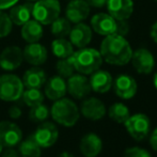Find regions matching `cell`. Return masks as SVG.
<instances>
[{"label":"cell","mask_w":157,"mask_h":157,"mask_svg":"<svg viewBox=\"0 0 157 157\" xmlns=\"http://www.w3.org/2000/svg\"><path fill=\"white\" fill-rule=\"evenodd\" d=\"M103 60L112 65H125L130 61L132 49L128 41L117 33L107 35L101 44Z\"/></svg>","instance_id":"cell-1"},{"label":"cell","mask_w":157,"mask_h":157,"mask_svg":"<svg viewBox=\"0 0 157 157\" xmlns=\"http://www.w3.org/2000/svg\"><path fill=\"white\" fill-rule=\"evenodd\" d=\"M75 71L82 75H91L95 71L99 70L103 58L98 50L94 48H79L71 56Z\"/></svg>","instance_id":"cell-2"},{"label":"cell","mask_w":157,"mask_h":157,"mask_svg":"<svg viewBox=\"0 0 157 157\" xmlns=\"http://www.w3.org/2000/svg\"><path fill=\"white\" fill-rule=\"evenodd\" d=\"M50 114L55 122L65 127L74 126L78 122L80 116L76 104L72 99L65 97L55 101L50 109Z\"/></svg>","instance_id":"cell-3"},{"label":"cell","mask_w":157,"mask_h":157,"mask_svg":"<svg viewBox=\"0 0 157 157\" xmlns=\"http://www.w3.org/2000/svg\"><path fill=\"white\" fill-rule=\"evenodd\" d=\"M61 6L58 0H36L33 3L32 16L42 25H50L60 16Z\"/></svg>","instance_id":"cell-4"},{"label":"cell","mask_w":157,"mask_h":157,"mask_svg":"<svg viewBox=\"0 0 157 157\" xmlns=\"http://www.w3.org/2000/svg\"><path fill=\"white\" fill-rule=\"evenodd\" d=\"M24 83L18 76L4 74L0 76V99L4 101H15L21 97Z\"/></svg>","instance_id":"cell-5"},{"label":"cell","mask_w":157,"mask_h":157,"mask_svg":"<svg viewBox=\"0 0 157 157\" xmlns=\"http://www.w3.org/2000/svg\"><path fill=\"white\" fill-rule=\"evenodd\" d=\"M124 124L129 136L137 141H141L147 138L151 129V121L149 117L144 113H136L129 116Z\"/></svg>","instance_id":"cell-6"},{"label":"cell","mask_w":157,"mask_h":157,"mask_svg":"<svg viewBox=\"0 0 157 157\" xmlns=\"http://www.w3.org/2000/svg\"><path fill=\"white\" fill-rule=\"evenodd\" d=\"M31 137L40 147L47 149V147H52L57 142L59 138V130L54 123L44 122L37 126Z\"/></svg>","instance_id":"cell-7"},{"label":"cell","mask_w":157,"mask_h":157,"mask_svg":"<svg viewBox=\"0 0 157 157\" xmlns=\"http://www.w3.org/2000/svg\"><path fill=\"white\" fill-rule=\"evenodd\" d=\"M23 140V132L17 124L10 121L0 122V142L6 147H14Z\"/></svg>","instance_id":"cell-8"},{"label":"cell","mask_w":157,"mask_h":157,"mask_svg":"<svg viewBox=\"0 0 157 157\" xmlns=\"http://www.w3.org/2000/svg\"><path fill=\"white\" fill-rule=\"evenodd\" d=\"M132 64L139 74H151L155 66V59L152 52L147 48H139L132 52Z\"/></svg>","instance_id":"cell-9"},{"label":"cell","mask_w":157,"mask_h":157,"mask_svg":"<svg viewBox=\"0 0 157 157\" xmlns=\"http://www.w3.org/2000/svg\"><path fill=\"white\" fill-rule=\"evenodd\" d=\"M23 61V50L18 46H8L0 54V67L6 72H12L18 68Z\"/></svg>","instance_id":"cell-10"},{"label":"cell","mask_w":157,"mask_h":157,"mask_svg":"<svg viewBox=\"0 0 157 157\" xmlns=\"http://www.w3.org/2000/svg\"><path fill=\"white\" fill-rule=\"evenodd\" d=\"M66 89L74 98L81 99L89 95L91 92V86H90L89 79L85 75L73 74L71 77H68V80L66 82Z\"/></svg>","instance_id":"cell-11"},{"label":"cell","mask_w":157,"mask_h":157,"mask_svg":"<svg viewBox=\"0 0 157 157\" xmlns=\"http://www.w3.org/2000/svg\"><path fill=\"white\" fill-rule=\"evenodd\" d=\"M114 93L123 99H130L136 95L138 86L132 76L126 74L119 75L112 82Z\"/></svg>","instance_id":"cell-12"},{"label":"cell","mask_w":157,"mask_h":157,"mask_svg":"<svg viewBox=\"0 0 157 157\" xmlns=\"http://www.w3.org/2000/svg\"><path fill=\"white\" fill-rule=\"evenodd\" d=\"M91 27L101 35H110L116 33L117 21L107 13H97L91 18Z\"/></svg>","instance_id":"cell-13"},{"label":"cell","mask_w":157,"mask_h":157,"mask_svg":"<svg viewBox=\"0 0 157 157\" xmlns=\"http://www.w3.org/2000/svg\"><path fill=\"white\" fill-rule=\"evenodd\" d=\"M23 57L27 63L39 66L46 62L48 58V52L45 46L35 42V43H29L24 48Z\"/></svg>","instance_id":"cell-14"},{"label":"cell","mask_w":157,"mask_h":157,"mask_svg":"<svg viewBox=\"0 0 157 157\" xmlns=\"http://www.w3.org/2000/svg\"><path fill=\"white\" fill-rule=\"evenodd\" d=\"M89 14L90 6L86 0H72L66 6L65 17L71 23H81L88 18Z\"/></svg>","instance_id":"cell-15"},{"label":"cell","mask_w":157,"mask_h":157,"mask_svg":"<svg viewBox=\"0 0 157 157\" xmlns=\"http://www.w3.org/2000/svg\"><path fill=\"white\" fill-rule=\"evenodd\" d=\"M80 111L86 119L91 121H98L106 114V107L101 99L96 97H89L81 104Z\"/></svg>","instance_id":"cell-16"},{"label":"cell","mask_w":157,"mask_h":157,"mask_svg":"<svg viewBox=\"0 0 157 157\" xmlns=\"http://www.w3.org/2000/svg\"><path fill=\"white\" fill-rule=\"evenodd\" d=\"M108 12L116 21H124L130 17L134 12L132 0H107Z\"/></svg>","instance_id":"cell-17"},{"label":"cell","mask_w":157,"mask_h":157,"mask_svg":"<svg viewBox=\"0 0 157 157\" xmlns=\"http://www.w3.org/2000/svg\"><path fill=\"white\" fill-rule=\"evenodd\" d=\"M70 42L73 46L77 48L87 47L92 40L91 27L83 23H78L72 27L70 31Z\"/></svg>","instance_id":"cell-18"},{"label":"cell","mask_w":157,"mask_h":157,"mask_svg":"<svg viewBox=\"0 0 157 157\" xmlns=\"http://www.w3.org/2000/svg\"><path fill=\"white\" fill-rule=\"evenodd\" d=\"M101 139L94 132L85 135L79 143V150L85 157H96L101 152Z\"/></svg>","instance_id":"cell-19"},{"label":"cell","mask_w":157,"mask_h":157,"mask_svg":"<svg viewBox=\"0 0 157 157\" xmlns=\"http://www.w3.org/2000/svg\"><path fill=\"white\" fill-rule=\"evenodd\" d=\"M91 90L96 93H106L112 87L113 79L109 72L103 70H97L91 74V78L89 79Z\"/></svg>","instance_id":"cell-20"},{"label":"cell","mask_w":157,"mask_h":157,"mask_svg":"<svg viewBox=\"0 0 157 157\" xmlns=\"http://www.w3.org/2000/svg\"><path fill=\"white\" fill-rule=\"evenodd\" d=\"M67 92L66 89V82L63 77L52 76L45 82V95L50 101H57L64 97Z\"/></svg>","instance_id":"cell-21"},{"label":"cell","mask_w":157,"mask_h":157,"mask_svg":"<svg viewBox=\"0 0 157 157\" xmlns=\"http://www.w3.org/2000/svg\"><path fill=\"white\" fill-rule=\"evenodd\" d=\"M32 8L33 3L31 2H25L21 4H16L10 8V16L11 21L14 25L23 26L27 23L32 16Z\"/></svg>","instance_id":"cell-22"},{"label":"cell","mask_w":157,"mask_h":157,"mask_svg":"<svg viewBox=\"0 0 157 157\" xmlns=\"http://www.w3.org/2000/svg\"><path fill=\"white\" fill-rule=\"evenodd\" d=\"M24 87L33 88V89H41L46 82V74L42 68L33 66L25 72L21 79Z\"/></svg>","instance_id":"cell-23"},{"label":"cell","mask_w":157,"mask_h":157,"mask_svg":"<svg viewBox=\"0 0 157 157\" xmlns=\"http://www.w3.org/2000/svg\"><path fill=\"white\" fill-rule=\"evenodd\" d=\"M21 36L28 43L39 42L43 36L42 24H40L35 19H29L21 27Z\"/></svg>","instance_id":"cell-24"},{"label":"cell","mask_w":157,"mask_h":157,"mask_svg":"<svg viewBox=\"0 0 157 157\" xmlns=\"http://www.w3.org/2000/svg\"><path fill=\"white\" fill-rule=\"evenodd\" d=\"M52 50L57 58L64 59L74 54V46L65 37H57L52 42Z\"/></svg>","instance_id":"cell-25"},{"label":"cell","mask_w":157,"mask_h":157,"mask_svg":"<svg viewBox=\"0 0 157 157\" xmlns=\"http://www.w3.org/2000/svg\"><path fill=\"white\" fill-rule=\"evenodd\" d=\"M42 147L34 141L31 136L21 141L19 143V155L21 157H41Z\"/></svg>","instance_id":"cell-26"},{"label":"cell","mask_w":157,"mask_h":157,"mask_svg":"<svg viewBox=\"0 0 157 157\" xmlns=\"http://www.w3.org/2000/svg\"><path fill=\"white\" fill-rule=\"evenodd\" d=\"M108 114H109L110 119L113 120L114 122L124 124L126 120L129 118L130 112L127 106H125L123 103H116L112 106H110L109 110H108Z\"/></svg>","instance_id":"cell-27"},{"label":"cell","mask_w":157,"mask_h":157,"mask_svg":"<svg viewBox=\"0 0 157 157\" xmlns=\"http://www.w3.org/2000/svg\"><path fill=\"white\" fill-rule=\"evenodd\" d=\"M50 32L56 37H65L70 34V31L72 29L71 21L66 17H60L56 18L52 24Z\"/></svg>","instance_id":"cell-28"},{"label":"cell","mask_w":157,"mask_h":157,"mask_svg":"<svg viewBox=\"0 0 157 157\" xmlns=\"http://www.w3.org/2000/svg\"><path fill=\"white\" fill-rule=\"evenodd\" d=\"M24 103L29 107H33L44 101V94L40 89H33V88H27V90L21 94Z\"/></svg>","instance_id":"cell-29"},{"label":"cell","mask_w":157,"mask_h":157,"mask_svg":"<svg viewBox=\"0 0 157 157\" xmlns=\"http://www.w3.org/2000/svg\"><path fill=\"white\" fill-rule=\"evenodd\" d=\"M56 68H57V72H58L59 76L63 77V78H68V77L72 76L75 72L74 64H73V61H72V59H71V57L60 59V60L57 62Z\"/></svg>","instance_id":"cell-30"},{"label":"cell","mask_w":157,"mask_h":157,"mask_svg":"<svg viewBox=\"0 0 157 157\" xmlns=\"http://www.w3.org/2000/svg\"><path fill=\"white\" fill-rule=\"evenodd\" d=\"M48 116H49V109L43 103L31 107L29 112L30 120L33 122H44L48 118Z\"/></svg>","instance_id":"cell-31"},{"label":"cell","mask_w":157,"mask_h":157,"mask_svg":"<svg viewBox=\"0 0 157 157\" xmlns=\"http://www.w3.org/2000/svg\"><path fill=\"white\" fill-rule=\"evenodd\" d=\"M13 23L11 21L10 16L6 13L2 12L0 10V39L6 37L12 31Z\"/></svg>","instance_id":"cell-32"},{"label":"cell","mask_w":157,"mask_h":157,"mask_svg":"<svg viewBox=\"0 0 157 157\" xmlns=\"http://www.w3.org/2000/svg\"><path fill=\"white\" fill-rule=\"evenodd\" d=\"M123 157H152L149 151L139 147H132L125 150Z\"/></svg>","instance_id":"cell-33"},{"label":"cell","mask_w":157,"mask_h":157,"mask_svg":"<svg viewBox=\"0 0 157 157\" xmlns=\"http://www.w3.org/2000/svg\"><path fill=\"white\" fill-rule=\"evenodd\" d=\"M129 31V25L127 23V19H124V21H117V30L116 33L119 35H122L124 36Z\"/></svg>","instance_id":"cell-34"},{"label":"cell","mask_w":157,"mask_h":157,"mask_svg":"<svg viewBox=\"0 0 157 157\" xmlns=\"http://www.w3.org/2000/svg\"><path fill=\"white\" fill-rule=\"evenodd\" d=\"M8 113L9 116H10L11 119H14V120H17V119H19L21 117V114H23V111H21V109L18 107V106H11L10 108H9L8 110Z\"/></svg>","instance_id":"cell-35"},{"label":"cell","mask_w":157,"mask_h":157,"mask_svg":"<svg viewBox=\"0 0 157 157\" xmlns=\"http://www.w3.org/2000/svg\"><path fill=\"white\" fill-rule=\"evenodd\" d=\"M18 0H0V10H6L10 9L14 4H16Z\"/></svg>","instance_id":"cell-36"},{"label":"cell","mask_w":157,"mask_h":157,"mask_svg":"<svg viewBox=\"0 0 157 157\" xmlns=\"http://www.w3.org/2000/svg\"><path fill=\"white\" fill-rule=\"evenodd\" d=\"M150 145H151L154 151L157 152V128H155L152 132L151 137H150Z\"/></svg>","instance_id":"cell-37"},{"label":"cell","mask_w":157,"mask_h":157,"mask_svg":"<svg viewBox=\"0 0 157 157\" xmlns=\"http://www.w3.org/2000/svg\"><path fill=\"white\" fill-rule=\"evenodd\" d=\"M88 2L90 6H93V8H103L106 4L107 0H86Z\"/></svg>","instance_id":"cell-38"},{"label":"cell","mask_w":157,"mask_h":157,"mask_svg":"<svg viewBox=\"0 0 157 157\" xmlns=\"http://www.w3.org/2000/svg\"><path fill=\"white\" fill-rule=\"evenodd\" d=\"M2 157H21V155H19V152H17L16 150H14L13 147H8V149L3 152Z\"/></svg>","instance_id":"cell-39"},{"label":"cell","mask_w":157,"mask_h":157,"mask_svg":"<svg viewBox=\"0 0 157 157\" xmlns=\"http://www.w3.org/2000/svg\"><path fill=\"white\" fill-rule=\"evenodd\" d=\"M150 35H151L152 40L155 43H157V21L151 27V31H150Z\"/></svg>","instance_id":"cell-40"},{"label":"cell","mask_w":157,"mask_h":157,"mask_svg":"<svg viewBox=\"0 0 157 157\" xmlns=\"http://www.w3.org/2000/svg\"><path fill=\"white\" fill-rule=\"evenodd\" d=\"M57 157H74L72 155V154H70L68 152H63V153H61V154H59Z\"/></svg>","instance_id":"cell-41"},{"label":"cell","mask_w":157,"mask_h":157,"mask_svg":"<svg viewBox=\"0 0 157 157\" xmlns=\"http://www.w3.org/2000/svg\"><path fill=\"white\" fill-rule=\"evenodd\" d=\"M153 82H154V86H155V88L157 89V72L156 74L154 75V78H153Z\"/></svg>","instance_id":"cell-42"},{"label":"cell","mask_w":157,"mask_h":157,"mask_svg":"<svg viewBox=\"0 0 157 157\" xmlns=\"http://www.w3.org/2000/svg\"><path fill=\"white\" fill-rule=\"evenodd\" d=\"M2 150H3V145H2L1 142H0V155H1V153H2Z\"/></svg>","instance_id":"cell-43"},{"label":"cell","mask_w":157,"mask_h":157,"mask_svg":"<svg viewBox=\"0 0 157 157\" xmlns=\"http://www.w3.org/2000/svg\"><path fill=\"white\" fill-rule=\"evenodd\" d=\"M30 1H33V0H30Z\"/></svg>","instance_id":"cell-44"},{"label":"cell","mask_w":157,"mask_h":157,"mask_svg":"<svg viewBox=\"0 0 157 157\" xmlns=\"http://www.w3.org/2000/svg\"><path fill=\"white\" fill-rule=\"evenodd\" d=\"M156 1H157V0H156Z\"/></svg>","instance_id":"cell-45"}]
</instances>
